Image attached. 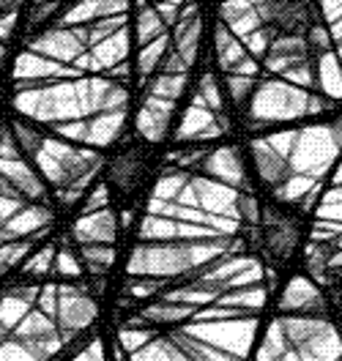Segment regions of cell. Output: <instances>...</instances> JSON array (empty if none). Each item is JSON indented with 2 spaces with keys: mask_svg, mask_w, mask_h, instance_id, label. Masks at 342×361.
Here are the masks:
<instances>
[{
  "mask_svg": "<svg viewBox=\"0 0 342 361\" xmlns=\"http://www.w3.org/2000/svg\"><path fill=\"white\" fill-rule=\"evenodd\" d=\"M129 93L123 85L110 80H83V82H63V85H39V88H20L14 96L17 113L36 121V123H71L88 121V115L126 113Z\"/></svg>",
  "mask_w": 342,
  "mask_h": 361,
  "instance_id": "6da1fadb",
  "label": "cell"
},
{
  "mask_svg": "<svg viewBox=\"0 0 342 361\" xmlns=\"http://www.w3.org/2000/svg\"><path fill=\"white\" fill-rule=\"evenodd\" d=\"M14 137L23 154L33 159V164L44 173V178L58 189V200L63 205L77 203L85 195V186L91 183L96 170L102 167V157L96 151L49 140L28 123H17Z\"/></svg>",
  "mask_w": 342,
  "mask_h": 361,
  "instance_id": "7a4b0ae2",
  "label": "cell"
},
{
  "mask_svg": "<svg viewBox=\"0 0 342 361\" xmlns=\"http://www.w3.org/2000/svg\"><path fill=\"white\" fill-rule=\"evenodd\" d=\"M225 255V244L214 247H197V244H170V247H137L129 260V274L132 276H181L189 271H200Z\"/></svg>",
  "mask_w": 342,
  "mask_h": 361,
  "instance_id": "3957f363",
  "label": "cell"
},
{
  "mask_svg": "<svg viewBox=\"0 0 342 361\" xmlns=\"http://www.w3.org/2000/svg\"><path fill=\"white\" fill-rule=\"evenodd\" d=\"M318 58L304 36H274L266 47V66L279 74H288L301 85H310L318 71Z\"/></svg>",
  "mask_w": 342,
  "mask_h": 361,
  "instance_id": "277c9868",
  "label": "cell"
},
{
  "mask_svg": "<svg viewBox=\"0 0 342 361\" xmlns=\"http://www.w3.org/2000/svg\"><path fill=\"white\" fill-rule=\"evenodd\" d=\"M260 230H263V255L274 260H288L298 247V219L293 211H282L276 205L263 208L260 216Z\"/></svg>",
  "mask_w": 342,
  "mask_h": 361,
  "instance_id": "5b68a950",
  "label": "cell"
},
{
  "mask_svg": "<svg viewBox=\"0 0 342 361\" xmlns=\"http://www.w3.org/2000/svg\"><path fill=\"white\" fill-rule=\"evenodd\" d=\"M96 320V301L85 290L74 285H61L58 288V307H55V323L66 342L83 334Z\"/></svg>",
  "mask_w": 342,
  "mask_h": 361,
  "instance_id": "8992f818",
  "label": "cell"
},
{
  "mask_svg": "<svg viewBox=\"0 0 342 361\" xmlns=\"http://www.w3.org/2000/svg\"><path fill=\"white\" fill-rule=\"evenodd\" d=\"M252 164H255L257 180L269 192H274V195H282L288 189V183L296 178L293 164L288 161L285 151L276 148V140H257V142H252Z\"/></svg>",
  "mask_w": 342,
  "mask_h": 361,
  "instance_id": "52a82bcc",
  "label": "cell"
},
{
  "mask_svg": "<svg viewBox=\"0 0 342 361\" xmlns=\"http://www.w3.org/2000/svg\"><path fill=\"white\" fill-rule=\"evenodd\" d=\"M173 113H176V102L142 93V107L137 113V132L145 137L148 142H161L167 137V132H170Z\"/></svg>",
  "mask_w": 342,
  "mask_h": 361,
  "instance_id": "ba28073f",
  "label": "cell"
},
{
  "mask_svg": "<svg viewBox=\"0 0 342 361\" xmlns=\"http://www.w3.org/2000/svg\"><path fill=\"white\" fill-rule=\"evenodd\" d=\"M49 227H52V211L47 205L28 203L17 216H11L0 227V244L20 241V238H42Z\"/></svg>",
  "mask_w": 342,
  "mask_h": 361,
  "instance_id": "9c48e42d",
  "label": "cell"
},
{
  "mask_svg": "<svg viewBox=\"0 0 342 361\" xmlns=\"http://www.w3.org/2000/svg\"><path fill=\"white\" fill-rule=\"evenodd\" d=\"M225 129H228V118H219L208 104H203L200 96H195L176 137L178 140H211V137H219Z\"/></svg>",
  "mask_w": 342,
  "mask_h": 361,
  "instance_id": "30bf717a",
  "label": "cell"
},
{
  "mask_svg": "<svg viewBox=\"0 0 342 361\" xmlns=\"http://www.w3.org/2000/svg\"><path fill=\"white\" fill-rule=\"evenodd\" d=\"M200 39H203V20H200V11L197 6H186L176 23L173 30V49L181 55V61L186 63V68H192L197 63V55H200Z\"/></svg>",
  "mask_w": 342,
  "mask_h": 361,
  "instance_id": "8fae6325",
  "label": "cell"
},
{
  "mask_svg": "<svg viewBox=\"0 0 342 361\" xmlns=\"http://www.w3.org/2000/svg\"><path fill=\"white\" fill-rule=\"evenodd\" d=\"M0 178H6L25 200H44L47 197V189L44 183L39 180L36 170L28 164L23 159V154H14V157H0Z\"/></svg>",
  "mask_w": 342,
  "mask_h": 361,
  "instance_id": "7c38bea8",
  "label": "cell"
},
{
  "mask_svg": "<svg viewBox=\"0 0 342 361\" xmlns=\"http://www.w3.org/2000/svg\"><path fill=\"white\" fill-rule=\"evenodd\" d=\"M115 233H118V222L110 208L83 214L74 225V238L80 247L83 244H115Z\"/></svg>",
  "mask_w": 342,
  "mask_h": 361,
  "instance_id": "4fadbf2b",
  "label": "cell"
},
{
  "mask_svg": "<svg viewBox=\"0 0 342 361\" xmlns=\"http://www.w3.org/2000/svg\"><path fill=\"white\" fill-rule=\"evenodd\" d=\"M39 290L42 288H36V285H20L0 298V339L8 337V331L33 310Z\"/></svg>",
  "mask_w": 342,
  "mask_h": 361,
  "instance_id": "5bb4252c",
  "label": "cell"
},
{
  "mask_svg": "<svg viewBox=\"0 0 342 361\" xmlns=\"http://www.w3.org/2000/svg\"><path fill=\"white\" fill-rule=\"evenodd\" d=\"M200 170H208V173H214L216 178L228 180V183H233V186H244V183H247L244 161H241V157H238L233 148H228V145L211 151V154L205 157Z\"/></svg>",
  "mask_w": 342,
  "mask_h": 361,
  "instance_id": "9a60e30c",
  "label": "cell"
},
{
  "mask_svg": "<svg viewBox=\"0 0 342 361\" xmlns=\"http://www.w3.org/2000/svg\"><path fill=\"white\" fill-rule=\"evenodd\" d=\"M282 307L285 310H298V312H312V315H320L326 312V298L315 290V285L304 276H296L288 290L282 295Z\"/></svg>",
  "mask_w": 342,
  "mask_h": 361,
  "instance_id": "2e32d148",
  "label": "cell"
},
{
  "mask_svg": "<svg viewBox=\"0 0 342 361\" xmlns=\"http://www.w3.org/2000/svg\"><path fill=\"white\" fill-rule=\"evenodd\" d=\"M68 74L66 68L61 66L58 61H49L44 55H36V52H23L20 58H17V63H14V80L25 85V82H30V80H47V77H63Z\"/></svg>",
  "mask_w": 342,
  "mask_h": 361,
  "instance_id": "e0dca14e",
  "label": "cell"
},
{
  "mask_svg": "<svg viewBox=\"0 0 342 361\" xmlns=\"http://www.w3.org/2000/svg\"><path fill=\"white\" fill-rule=\"evenodd\" d=\"M126 3H129V0H80L66 17H63V25H83V23H91V20H110L113 14L126 11Z\"/></svg>",
  "mask_w": 342,
  "mask_h": 361,
  "instance_id": "ac0fdd59",
  "label": "cell"
},
{
  "mask_svg": "<svg viewBox=\"0 0 342 361\" xmlns=\"http://www.w3.org/2000/svg\"><path fill=\"white\" fill-rule=\"evenodd\" d=\"M80 260L88 269L91 276H104L113 269L115 263V249L113 244H83L80 247Z\"/></svg>",
  "mask_w": 342,
  "mask_h": 361,
  "instance_id": "d6986e66",
  "label": "cell"
},
{
  "mask_svg": "<svg viewBox=\"0 0 342 361\" xmlns=\"http://www.w3.org/2000/svg\"><path fill=\"white\" fill-rule=\"evenodd\" d=\"M170 47H173V39L164 33L161 39H154V42H148V44L142 47V52H140V58H137V74H140V80L145 82V77H151L157 68L161 66V61H164V55L170 52Z\"/></svg>",
  "mask_w": 342,
  "mask_h": 361,
  "instance_id": "ffe728a7",
  "label": "cell"
},
{
  "mask_svg": "<svg viewBox=\"0 0 342 361\" xmlns=\"http://www.w3.org/2000/svg\"><path fill=\"white\" fill-rule=\"evenodd\" d=\"M164 30H167V23L159 17V11L151 8V6H145L140 0V8H137V39H140V44H148L154 39H161Z\"/></svg>",
  "mask_w": 342,
  "mask_h": 361,
  "instance_id": "44dd1931",
  "label": "cell"
},
{
  "mask_svg": "<svg viewBox=\"0 0 342 361\" xmlns=\"http://www.w3.org/2000/svg\"><path fill=\"white\" fill-rule=\"evenodd\" d=\"M222 88H225V96H228L230 104L244 107L250 102V96L255 93V77H244L241 71H230L228 77L222 80Z\"/></svg>",
  "mask_w": 342,
  "mask_h": 361,
  "instance_id": "7402d4cb",
  "label": "cell"
},
{
  "mask_svg": "<svg viewBox=\"0 0 342 361\" xmlns=\"http://www.w3.org/2000/svg\"><path fill=\"white\" fill-rule=\"evenodd\" d=\"M30 249H33V238H20V241L0 244V274H8L20 263H25L30 257Z\"/></svg>",
  "mask_w": 342,
  "mask_h": 361,
  "instance_id": "603a6c76",
  "label": "cell"
},
{
  "mask_svg": "<svg viewBox=\"0 0 342 361\" xmlns=\"http://www.w3.org/2000/svg\"><path fill=\"white\" fill-rule=\"evenodd\" d=\"M55 255H58V249L52 247V244H47V247H42L39 252H33L23 263V274L25 276H47V274H52Z\"/></svg>",
  "mask_w": 342,
  "mask_h": 361,
  "instance_id": "cb8c5ba5",
  "label": "cell"
},
{
  "mask_svg": "<svg viewBox=\"0 0 342 361\" xmlns=\"http://www.w3.org/2000/svg\"><path fill=\"white\" fill-rule=\"evenodd\" d=\"M140 167H142V164H140L137 154H126V157H121L115 161L113 176L123 189H132L137 183V178H140Z\"/></svg>",
  "mask_w": 342,
  "mask_h": 361,
  "instance_id": "d4e9b609",
  "label": "cell"
},
{
  "mask_svg": "<svg viewBox=\"0 0 342 361\" xmlns=\"http://www.w3.org/2000/svg\"><path fill=\"white\" fill-rule=\"evenodd\" d=\"M80 271H83V260L71 252V249H58V255H55V266H52V274H58V276H80Z\"/></svg>",
  "mask_w": 342,
  "mask_h": 361,
  "instance_id": "484cf974",
  "label": "cell"
},
{
  "mask_svg": "<svg viewBox=\"0 0 342 361\" xmlns=\"http://www.w3.org/2000/svg\"><path fill=\"white\" fill-rule=\"evenodd\" d=\"M107 200H110V195H107V186H96V189H93V195L88 197V203H85V214L107 208Z\"/></svg>",
  "mask_w": 342,
  "mask_h": 361,
  "instance_id": "4316f807",
  "label": "cell"
},
{
  "mask_svg": "<svg viewBox=\"0 0 342 361\" xmlns=\"http://www.w3.org/2000/svg\"><path fill=\"white\" fill-rule=\"evenodd\" d=\"M17 14H20V8H8V11H3V14H0V42H3V39H8V36L14 33Z\"/></svg>",
  "mask_w": 342,
  "mask_h": 361,
  "instance_id": "83f0119b",
  "label": "cell"
},
{
  "mask_svg": "<svg viewBox=\"0 0 342 361\" xmlns=\"http://www.w3.org/2000/svg\"><path fill=\"white\" fill-rule=\"evenodd\" d=\"M20 6H23V0H0V14L8 8H20Z\"/></svg>",
  "mask_w": 342,
  "mask_h": 361,
  "instance_id": "f1b7e54d",
  "label": "cell"
},
{
  "mask_svg": "<svg viewBox=\"0 0 342 361\" xmlns=\"http://www.w3.org/2000/svg\"><path fill=\"white\" fill-rule=\"evenodd\" d=\"M3 58H6V47H3V42H0V63H3Z\"/></svg>",
  "mask_w": 342,
  "mask_h": 361,
  "instance_id": "f546056e",
  "label": "cell"
},
{
  "mask_svg": "<svg viewBox=\"0 0 342 361\" xmlns=\"http://www.w3.org/2000/svg\"><path fill=\"white\" fill-rule=\"evenodd\" d=\"M36 3H47V0H36Z\"/></svg>",
  "mask_w": 342,
  "mask_h": 361,
  "instance_id": "4dcf8cb0",
  "label": "cell"
}]
</instances>
